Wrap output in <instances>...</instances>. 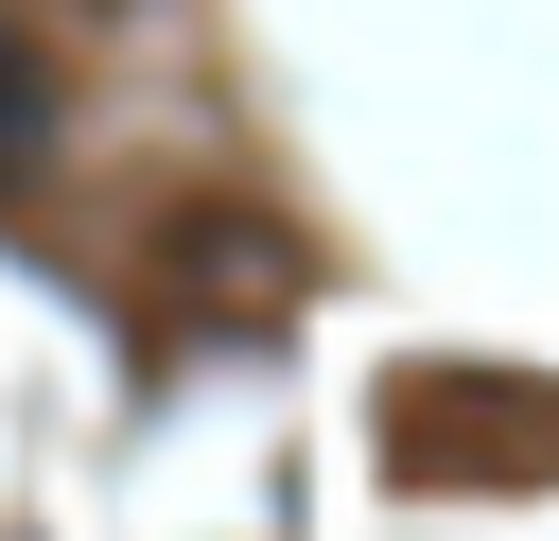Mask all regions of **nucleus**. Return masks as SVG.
Wrapping results in <instances>:
<instances>
[{"label": "nucleus", "instance_id": "obj_1", "mask_svg": "<svg viewBox=\"0 0 559 541\" xmlns=\"http://www.w3.org/2000/svg\"><path fill=\"white\" fill-rule=\"evenodd\" d=\"M35 122H52V70H35L17 35H0V157H35Z\"/></svg>", "mask_w": 559, "mask_h": 541}]
</instances>
